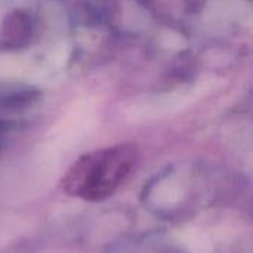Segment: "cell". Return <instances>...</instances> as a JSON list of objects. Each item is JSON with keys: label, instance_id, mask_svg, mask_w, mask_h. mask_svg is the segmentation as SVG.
<instances>
[{"label": "cell", "instance_id": "cell-1", "mask_svg": "<svg viewBox=\"0 0 253 253\" xmlns=\"http://www.w3.org/2000/svg\"><path fill=\"white\" fill-rule=\"evenodd\" d=\"M139 162L133 144H117L80 156L62 178L64 191L86 202L114 196L135 173Z\"/></svg>", "mask_w": 253, "mask_h": 253}]
</instances>
